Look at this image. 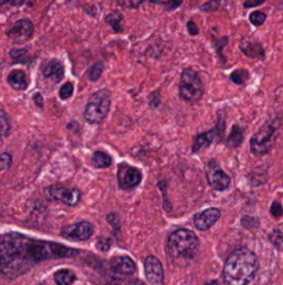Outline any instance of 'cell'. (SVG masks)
I'll return each instance as SVG.
<instances>
[{"label": "cell", "instance_id": "1", "mask_svg": "<svg viewBox=\"0 0 283 285\" xmlns=\"http://www.w3.org/2000/svg\"><path fill=\"white\" fill-rule=\"evenodd\" d=\"M78 252L57 242L38 241L20 234H7L0 237V273L17 277L39 262L71 258Z\"/></svg>", "mask_w": 283, "mask_h": 285}, {"label": "cell", "instance_id": "2", "mask_svg": "<svg viewBox=\"0 0 283 285\" xmlns=\"http://www.w3.org/2000/svg\"><path fill=\"white\" fill-rule=\"evenodd\" d=\"M258 270L256 253L247 248H239L228 256L222 272L225 285H249Z\"/></svg>", "mask_w": 283, "mask_h": 285}, {"label": "cell", "instance_id": "3", "mask_svg": "<svg viewBox=\"0 0 283 285\" xmlns=\"http://www.w3.org/2000/svg\"><path fill=\"white\" fill-rule=\"evenodd\" d=\"M198 245L200 242L196 234L186 228L174 231L167 241L168 253L175 259H193L197 255Z\"/></svg>", "mask_w": 283, "mask_h": 285}, {"label": "cell", "instance_id": "4", "mask_svg": "<svg viewBox=\"0 0 283 285\" xmlns=\"http://www.w3.org/2000/svg\"><path fill=\"white\" fill-rule=\"evenodd\" d=\"M281 124H282L281 117H272L268 121H265V124L261 126V128L253 135L250 141V150L253 154L264 156L272 150Z\"/></svg>", "mask_w": 283, "mask_h": 285}, {"label": "cell", "instance_id": "5", "mask_svg": "<svg viewBox=\"0 0 283 285\" xmlns=\"http://www.w3.org/2000/svg\"><path fill=\"white\" fill-rule=\"evenodd\" d=\"M111 106V93L108 89H100L89 98L86 103L84 119L89 124H99L107 117Z\"/></svg>", "mask_w": 283, "mask_h": 285}, {"label": "cell", "instance_id": "6", "mask_svg": "<svg viewBox=\"0 0 283 285\" xmlns=\"http://www.w3.org/2000/svg\"><path fill=\"white\" fill-rule=\"evenodd\" d=\"M204 93V86L201 82V78L194 70L186 68L182 71L181 82H179V95L185 102H197L201 99Z\"/></svg>", "mask_w": 283, "mask_h": 285}, {"label": "cell", "instance_id": "7", "mask_svg": "<svg viewBox=\"0 0 283 285\" xmlns=\"http://www.w3.org/2000/svg\"><path fill=\"white\" fill-rule=\"evenodd\" d=\"M224 131H225V119L224 113H221V117L218 119L217 126L214 127L210 131H205V133L198 134L197 137L194 138V142H193V146H191V150L196 153L203 150L205 147L214 142V140L222 141L224 140Z\"/></svg>", "mask_w": 283, "mask_h": 285}, {"label": "cell", "instance_id": "8", "mask_svg": "<svg viewBox=\"0 0 283 285\" xmlns=\"http://www.w3.org/2000/svg\"><path fill=\"white\" fill-rule=\"evenodd\" d=\"M46 195L49 199L59 200L68 206H77L81 200L82 193L77 188H66V186L54 185L47 188Z\"/></svg>", "mask_w": 283, "mask_h": 285}, {"label": "cell", "instance_id": "9", "mask_svg": "<svg viewBox=\"0 0 283 285\" xmlns=\"http://www.w3.org/2000/svg\"><path fill=\"white\" fill-rule=\"evenodd\" d=\"M94 232V227L89 221H79L61 230V237L68 241H88Z\"/></svg>", "mask_w": 283, "mask_h": 285}, {"label": "cell", "instance_id": "10", "mask_svg": "<svg viewBox=\"0 0 283 285\" xmlns=\"http://www.w3.org/2000/svg\"><path fill=\"white\" fill-rule=\"evenodd\" d=\"M118 185L121 189H132L142 182V171L126 163H121L118 166Z\"/></svg>", "mask_w": 283, "mask_h": 285}, {"label": "cell", "instance_id": "11", "mask_svg": "<svg viewBox=\"0 0 283 285\" xmlns=\"http://www.w3.org/2000/svg\"><path fill=\"white\" fill-rule=\"evenodd\" d=\"M207 179L215 191H225L231 185V177L214 160L207 164Z\"/></svg>", "mask_w": 283, "mask_h": 285}, {"label": "cell", "instance_id": "12", "mask_svg": "<svg viewBox=\"0 0 283 285\" xmlns=\"http://www.w3.org/2000/svg\"><path fill=\"white\" fill-rule=\"evenodd\" d=\"M33 35L32 21L28 18H22L14 22L11 28L7 31V36L14 42H25Z\"/></svg>", "mask_w": 283, "mask_h": 285}, {"label": "cell", "instance_id": "13", "mask_svg": "<svg viewBox=\"0 0 283 285\" xmlns=\"http://www.w3.org/2000/svg\"><path fill=\"white\" fill-rule=\"evenodd\" d=\"M145 273L149 283L153 285H164V269L156 256H147L145 260Z\"/></svg>", "mask_w": 283, "mask_h": 285}, {"label": "cell", "instance_id": "14", "mask_svg": "<svg viewBox=\"0 0 283 285\" xmlns=\"http://www.w3.org/2000/svg\"><path fill=\"white\" fill-rule=\"evenodd\" d=\"M221 217V210L217 207H210V209H205L203 212L194 214L193 221H194V226L200 231H207L208 228L214 226L218 220Z\"/></svg>", "mask_w": 283, "mask_h": 285}, {"label": "cell", "instance_id": "15", "mask_svg": "<svg viewBox=\"0 0 283 285\" xmlns=\"http://www.w3.org/2000/svg\"><path fill=\"white\" fill-rule=\"evenodd\" d=\"M110 269L117 276H132L136 273V263L129 256H115L110 260Z\"/></svg>", "mask_w": 283, "mask_h": 285}, {"label": "cell", "instance_id": "16", "mask_svg": "<svg viewBox=\"0 0 283 285\" xmlns=\"http://www.w3.org/2000/svg\"><path fill=\"white\" fill-rule=\"evenodd\" d=\"M42 74L46 80L52 81L53 84L60 82L64 78V67L57 60H50L42 68Z\"/></svg>", "mask_w": 283, "mask_h": 285}, {"label": "cell", "instance_id": "17", "mask_svg": "<svg viewBox=\"0 0 283 285\" xmlns=\"http://www.w3.org/2000/svg\"><path fill=\"white\" fill-rule=\"evenodd\" d=\"M240 50L246 56L253 57V59H264L265 57V50L260 42H251V40H243L240 43Z\"/></svg>", "mask_w": 283, "mask_h": 285}, {"label": "cell", "instance_id": "18", "mask_svg": "<svg viewBox=\"0 0 283 285\" xmlns=\"http://www.w3.org/2000/svg\"><path fill=\"white\" fill-rule=\"evenodd\" d=\"M8 84L13 86L14 89H18V91H24L28 86V78H26V74L22 70H14L11 73L8 74L7 77Z\"/></svg>", "mask_w": 283, "mask_h": 285}, {"label": "cell", "instance_id": "19", "mask_svg": "<svg viewBox=\"0 0 283 285\" xmlns=\"http://www.w3.org/2000/svg\"><path fill=\"white\" fill-rule=\"evenodd\" d=\"M77 279L75 273L70 269H60L54 273V281L57 285H71Z\"/></svg>", "mask_w": 283, "mask_h": 285}, {"label": "cell", "instance_id": "20", "mask_svg": "<svg viewBox=\"0 0 283 285\" xmlns=\"http://www.w3.org/2000/svg\"><path fill=\"white\" fill-rule=\"evenodd\" d=\"M243 128L240 126H237V124H235V126L232 127L231 134H229V137H228V140H226V145L229 146V147H237V146H240V143L243 142Z\"/></svg>", "mask_w": 283, "mask_h": 285}, {"label": "cell", "instance_id": "21", "mask_svg": "<svg viewBox=\"0 0 283 285\" xmlns=\"http://www.w3.org/2000/svg\"><path fill=\"white\" fill-rule=\"evenodd\" d=\"M93 166L97 168H107L112 164L111 156L105 152H94L92 156Z\"/></svg>", "mask_w": 283, "mask_h": 285}, {"label": "cell", "instance_id": "22", "mask_svg": "<svg viewBox=\"0 0 283 285\" xmlns=\"http://www.w3.org/2000/svg\"><path fill=\"white\" fill-rule=\"evenodd\" d=\"M167 0H117L119 6L124 8H138L143 3H152V4H164Z\"/></svg>", "mask_w": 283, "mask_h": 285}, {"label": "cell", "instance_id": "23", "mask_svg": "<svg viewBox=\"0 0 283 285\" xmlns=\"http://www.w3.org/2000/svg\"><path fill=\"white\" fill-rule=\"evenodd\" d=\"M105 22L112 28L114 32H121L122 27H121V22H122V14L119 11H111L105 15Z\"/></svg>", "mask_w": 283, "mask_h": 285}, {"label": "cell", "instance_id": "24", "mask_svg": "<svg viewBox=\"0 0 283 285\" xmlns=\"http://www.w3.org/2000/svg\"><path fill=\"white\" fill-rule=\"evenodd\" d=\"M271 244L275 246L277 249L282 251L283 249V224L282 226H278L277 228H274L268 235Z\"/></svg>", "mask_w": 283, "mask_h": 285}, {"label": "cell", "instance_id": "25", "mask_svg": "<svg viewBox=\"0 0 283 285\" xmlns=\"http://www.w3.org/2000/svg\"><path fill=\"white\" fill-rule=\"evenodd\" d=\"M10 133V120L4 110H0V141L4 140Z\"/></svg>", "mask_w": 283, "mask_h": 285}, {"label": "cell", "instance_id": "26", "mask_svg": "<svg viewBox=\"0 0 283 285\" xmlns=\"http://www.w3.org/2000/svg\"><path fill=\"white\" fill-rule=\"evenodd\" d=\"M247 80H249V73L244 68H239L231 74V81L235 82L236 85H243Z\"/></svg>", "mask_w": 283, "mask_h": 285}, {"label": "cell", "instance_id": "27", "mask_svg": "<svg viewBox=\"0 0 283 285\" xmlns=\"http://www.w3.org/2000/svg\"><path fill=\"white\" fill-rule=\"evenodd\" d=\"M101 74H103V63H96L88 70V78L94 82L101 77Z\"/></svg>", "mask_w": 283, "mask_h": 285}, {"label": "cell", "instance_id": "28", "mask_svg": "<svg viewBox=\"0 0 283 285\" xmlns=\"http://www.w3.org/2000/svg\"><path fill=\"white\" fill-rule=\"evenodd\" d=\"M36 0H0V6H29L32 7Z\"/></svg>", "mask_w": 283, "mask_h": 285}, {"label": "cell", "instance_id": "29", "mask_svg": "<svg viewBox=\"0 0 283 285\" xmlns=\"http://www.w3.org/2000/svg\"><path fill=\"white\" fill-rule=\"evenodd\" d=\"M249 20L253 25H256V27H260V25H263L265 20H267V15L263 11H253L250 14V17H249Z\"/></svg>", "mask_w": 283, "mask_h": 285}, {"label": "cell", "instance_id": "30", "mask_svg": "<svg viewBox=\"0 0 283 285\" xmlns=\"http://www.w3.org/2000/svg\"><path fill=\"white\" fill-rule=\"evenodd\" d=\"M73 93H74V85L71 84V82H66L64 85L60 88V91H59L60 98H61L63 100L70 99V98L73 96Z\"/></svg>", "mask_w": 283, "mask_h": 285}, {"label": "cell", "instance_id": "31", "mask_svg": "<svg viewBox=\"0 0 283 285\" xmlns=\"http://www.w3.org/2000/svg\"><path fill=\"white\" fill-rule=\"evenodd\" d=\"M221 1H222V0H208L207 3L200 6V10H201V11H205V13L217 11L218 8L221 7Z\"/></svg>", "mask_w": 283, "mask_h": 285}, {"label": "cell", "instance_id": "32", "mask_svg": "<svg viewBox=\"0 0 283 285\" xmlns=\"http://www.w3.org/2000/svg\"><path fill=\"white\" fill-rule=\"evenodd\" d=\"M111 245L112 239L107 238V237H100V238L97 239V242H96V248H97L99 251H101V252H108Z\"/></svg>", "mask_w": 283, "mask_h": 285}, {"label": "cell", "instance_id": "33", "mask_svg": "<svg viewBox=\"0 0 283 285\" xmlns=\"http://www.w3.org/2000/svg\"><path fill=\"white\" fill-rule=\"evenodd\" d=\"M11 154L10 153H1L0 154V171H4L8 167L11 166Z\"/></svg>", "mask_w": 283, "mask_h": 285}, {"label": "cell", "instance_id": "34", "mask_svg": "<svg viewBox=\"0 0 283 285\" xmlns=\"http://www.w3.org/2000/svg\"><path fill=\"white\" fill-rule=\"evenodd\" d=\"M107 221L110 223L114 228V232L115 234H118L119 228H121V224H119V217L117 213H110L108 216H107Z\"/></svg>", "mask_w": 283, "mask_h": 285}, {"label": "cell", "instance_id": "35", "mask_svg": "<svg viewBox=\"0 0 283 285\" xmlns=\"http://www.w3.org/2000/svg\"><path fill=\"white\" fill-rule=\"evenodd\" d=\"M271 214H272L275 219H279V217H282L283 216V207L279 200L272 202V205H271Z\"/></svg>", "mask_w": 283, "mask_h": 285}, {"label": "cell", "instance_id": "36", "mask_svg": "<svg viewBox=\"0 0 283 285\" xmlns=\"http://www.w3.org/2000/svg\"><path fill=\"white\" fill-rule=\"evenodd\" d=\"M243 221H242V224H243L244 227H247V228H256V227L260 226V221H258V219H256V217H250V216H244Z\"/></svg>", "mask_w": 283, "mask_h": 285}, {"label": "cell", "instance_id": "37", "mask_svg": "<svg viewBox=\"0 0 283 285\" xmlns=\"http://www.w3.org/2000/svg\"><path fill=\"white\" fill-rule=\"evenodd\" d=\"M184 3V0H167L164 3V8L167 11H172V10H177L181 4Z\"/></svg>", "mask_w": 283, "mask_h": 285}, {"label": "cell", "instance_id": "38", "mask_svg": "<svg viewBox=\"0 0 283 285\" xmlns=\"http://www.w3.org/2000/svg\"><path fill=\"white\" fill-rule=\"evenodd\" d=\"M26 52H28V50H26L25 47H24V49H13V50L10 52V56H11L15 61H18V60L22 59L24 56H26Z\"/></svg>", "mask_w": 283, "mask_h": 285}, {"label": "cell", "instance_id": "39", "mask_svg": "<svg viewBox=\"0 0 283 285\" xmlns=\"http://www.w3.org/2000/svg\"><path fill=\"white\" fill-rule=\"evenodd\" d=\"M186 28H188V32L190 33L191 36H194V35H197L198 33V27L196 25V22L193 20L188 21V24H186Z\"/></svg>", "mask_w": 283, "mask_h": 285}, {"label": "cell", "instance_id": "40", "mask_svg": "<svg viewBox=\"0 0 283 285\" xmlns=\"http://www.w3.org/2000/svg\"><path fill=\"white\" fill-rule=\"evenodd\" d=\"M265 3V0H244L243 6L246 8H253V7H258Z\"/></svg>", "mask_w": 283, "mask_h": 285}, {"label": "cell", "instance_id": "41", "mask_svg": "<svg viewBox=\"0 0 283 285\" xmlns=\"http://www.w3.org/2000/svg\"><path fill=\"white\" fill-rule=\"evenodd\" d=\"M160 103H161V100H160V92L156 91V92L153 93L152 96H150V106L157 107Z\"/></svg>", "mask_w": 283, "mask_h": 285}, {"label": "cell", "instance_id": "42", "mask_svg": "<svg viewBox=\"0 0 283 285\" xmlns=\"http://www.w3.org/2000/svg\"><path fill=\"white\" fill-rule=\"evenodd\" d=\"M33 99H35V103L38 105V107H43V98L40 96V93H35V96H33Z\"/></svg>", "mask_w": 283, "mask_h": 285}, {"label": "cell", "instance_id": "43", "mask_svg": "<svg viewBox=\"0 0 283 285\" xmlns=\"http://www.w3.org/2000/svg\"><path fill=\"white\" fill-rule=\"evenodd\" d=\"M204 285H218V281H215V280H211V281H208V283H205Z\"/></svg>", "mask_w": 283, "mask_h": 285}]
</instances>
